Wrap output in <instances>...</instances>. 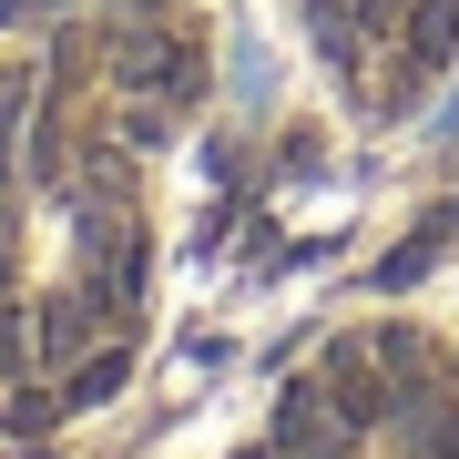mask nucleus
Returning <instances> with one entry per match:
<instances>
[{
  "mask_svg": "<svg viewBox=\"0 0 459 459\" xmlns=\"http://www.w3.org/2000/svg\"><path fill=\"white\" fill-rule=\"evenodd\" d=\"M153 123L113 31L51 21L0 51V419L102 409L153 337Z\"/></svg>",
  "mask_w": 459,
  "mask_h": 459,
  "instance_id": "obj_1",
  "label": "nucleus"
},
{
  "mask_svg": "<svg viewBox=\"0 0 459 459\" xmlns=\"http://www.w3.org/2000/svg\"><path fill=\"white\" fill-rule=\"evenodd\" d=\"M286 11L358 113L419 102L459 51V0H286Z\"/></svg>",
  "mask_w": 459,
  "mask_h": 459,
  "instance_id": "obj_3",
  "label": "nucleus"
},
{
  "mask_svg": "<svg viewBox=\"0 0 459 459\" xmlns=\"http://www.w3.org/2000/svg\"><path fill=\"white\" fill-rule=\"evenodd\" d=\"M195 459H459V368L409 316H368L265 377Z\"/></svg>",
  "mask_w": 459,
  "mask_h": 459,
  "instance_id": "obj_2",
  "label": "nucleus"
},
{
  "mask_svg": "<svg viewBox=\"0 0 459 459\" xmlns=\"http://www.w3.org/2000/svg\"><path fill=\"white\" fill-rule=\"evenodd\" d=\"M0 51H11V41H0Z\"/></svg>",
  "mask_w": 459,
  "mask_h": 459,
  "instance_id": "obj_4",
  "label": "nucleus"
}]
</instances>
